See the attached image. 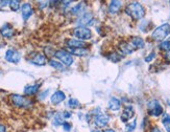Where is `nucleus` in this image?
Here are the masks:
<instances>
[{
  "label": "nucleus",
  "mask_w": 170,
  "mask_h": 132,
  "mask_svg": "<svg viewBox=\"0 0 170 132\" xmlns=\"http://www.w3.org/2000/svg\"><path fill=\"white\" fill-rule=\"evenodd\" d=\"M125 12L134 20H140L145 16V10L139 2H132L125 8Z\"/></svg>",
  "instance_id": "1"
},
{
  "label": "nucleus",
  "mask_w": 170,
  "mask_h": 132,
  "mask_svg": "<svg viewBox=\"0 0 170 132\" xmlns=\"http://www.w3.org/2000/svg\"><path fill=\"white\" fill-rule=\"evenodd\" d=\"M170 34V24L169 23H164L160 25L159 27H157L152 33V39L155 41H163Z\"/></svg>",
  "instance_id": "2"
},
{
  "label": "nucleus",
  "mask_w": 170,
  "mask_h": 132,
  "mask_svg": "<svg viewBox=\"0 0 170 132\" xmlns=\"http://www.w3.org/2000/svg\"><path fill=\"white\" fill-rule=\"evenodd\" d=\"M11 101L14 106L18 108H27L33 104V102L29 99H27L24 96H20V94H11Z\"/></svg>",
  "instance_id": "3"
},
{
  "label": "nucleus",
  "mask_w": 170,
  "mask_h": 132,
  "mask_svg": "<svg viewBox=\"0 0 170 132\" xmlns=\"http://www.w3.org/2000/svg\"><path fill=\"white\" fill-rule=\"evenodd\" d=\"M54 57L59 59L62 64H64L66 66H70L72 65V63H73V57H72V54L67 50H59L54 51Z\"/></svg>",
  "instance_id": "4"
},
{
  "label": "nucleus",
  "mask_w": 170,
  "mask_h": 132,
  "mask_svg": "<svg viewBox=\"0 0 170 132\" xmlns=\"http://www.w3.org/2000/svg\"><path fill=\"white\" fill-rule=\"evenodd\" d=\"M148 113L152 116H160L163 113V107L158 100H151L147 104Z\"/></svg>",
  "instance_id": "5"
},
{
  "label": "nucleus",
  "mask_w": 170,
  "mask_h": 132,
  "mask_svg": "<svg viewBox=\"0 0 170 132\" xmlns=\"http://www.w3.org/2000/svg\"><path fill=\"white\" fill-rule=\"evenodd\" d=\"M73 35L75 36V37H77V38H78V40L85 41V40L91 39L92 33H91L90 28L78 26V27H76L75 30L73 31Z\"/></svg>",
  "instance_id": "6"
},
{
  "label": "nucleus",
  "mask_w": 170,
  "mask_h": 132,
  "mask_svg": "<svg viewBox=\"0 0 170 132\" xmlns=\"http://www.w3.org/2000/svg\"><path fill=\"white\" fill-rule=\"evenodd\" d=\"M5 60L10 63H13V64H18L21 60V56H20L19 51L14 50V48H10V50H7L4 56Z\"/></svg>",
  "instance_id": "7"
},
{
  "label": "nucleus",
  "mask_w": 170,
  "mask_h": 132,
  "mask_svg": "<svg viewBox=\"0 0 170 132\" xmlns=\"http://www.w3.org/2000/svg\"><path fill=\"white\" fill-rule=\"evenodd\" d=\"M29 62L33 63V64H34V65L42 66V65L46 64V62H47V59H46V56H44L43 54L37 53V54H34L33 58H30Z\"/></svg>",
  "instance_id": "8"
},
{
  "label": "nucleus",
  "mask_w": 170,
  "mask_h": 132,
  "mask_svg": "<svg viewBox=\"0 0 170 132\" xmlns=\"http://www.w3.org/2000/svg\"><path fill=\"white\" fill-rule=\"evenodd\" d=\"M66 99V94L64 93V91L62 90H57L50 97V101L53 105H59L60 103H62L63 101H65Z\"/></svg>",
  "instance_id": "9"
},
{
  "label": "nucleus",
  "mask_w": 170,
  "mask_h": 132,
  "mask_svg": "<svg viewBox=\"0 0 170 132\" xmlns=\"http://www.w3.org/2000/svg\"><path fill=\"white\" fill-rule=\"evenodd\" d=\"M66 45L69 48H85L87 46V43L82 40H75V39H68L66 41Z\"/></svg>",
  "instance_id": "10"
},
{
  "label": "nucleus",
  "mask_w": 170,
  "mask_h": 132,
  "mask_svg": "<svg viewBox=\"0 0 170 132\" xmlns=\"http://www.w3.org/2000/svg\"><path fill=\"white\" fill-rule=\"evenodd\" d=\"M33 13H34V10H33V7H31V5L30 3H24V4H22V7H21V15H22V18L24 21H27L28 18L33 15Z\"/></svg>",
  "instance_id": "11"
},
{
  "label": "nucleus",
  "mask_w": 170,
  "mask_h": 132,
  "mask_svg": "<svg viewBox=\"0 0 170 132\" xmlns=\"http://www.w3.org/2000/svg\"><path fill=\"white\" fill-rule=\"evenodd\" d=\"M134 109H132V106H126L124 108V110H123L122 114H121V120H122L123 123H128V120H131L132 116H134Z\"/></svg>",
  "instance_id": "12"
},
{
  "label": "nucleus",
  "mask_w": 170,
  "mask_h": 132,
  "mask_svg": "<svg viewBox=\"0 0 170 132\" xmlns=\"http://www.w3.org/2000/svg\"><path fill=\"white\" fill-rule=\"evenodd\" d=\"M109 120H110V116L108 114H99L95 117V124L98 127H105L108 125Z\"/></svg>",
  "instance_id": "13"
},
{
  "label": "nucleus",
  "mask_w": 170,
  "mask_h": 132,
  "mask_svg": "<svg viewBox=\"0 0 170 132\" xmlns=\"http://www.w3.org/2000/svg\"><path fill=\"white\" fill-rule=\"evenodd\" d=\"M0 34H1V36L4 37V38H11L14 35V28L11 24L7 23L1 27Z\"/></svg>",
  "instance_id": "14"
},
{
  "label": "nucleus",
  "mask_w": 170,
  "mask_h": 132,
  "mask_svg": "<svg viewBox=\"0 0 170 132\" xmlns=\"http://www.w3.org/2000/svg\"><path fill=\"white\" fill-rule=\"evenodd\" d=\"M93 20V16L91 13H86L77 20V23H78L82 27H85V25H89V23Z\"/></svg>",
  "instance_id": "15"
},
{
  "label": "nucleus",
  "mask_w": 170,
  "mask_h": 132,
  "mask_svg": "<svg viewBox=\"0 0 170 132\" xmlns=\"http://www.w3.org/2000/svg\"><path fill=\"white\" fill-rule=\"evenodd\" d=\"M108 107L111 109V110L113 111H117L119 110L120 107H121V102L120 100H118L117 97H111L110 100H109V103H108Z\"/></svg>",
  "instance_id": "16"
},
{
  "label": "nucleus",
  "mask_w": 170,
  "mask_h": 132,
  "mask_svg": "<svg viewBox=\"0 0 170 132\" xmlns=\"http://www.w3.org/2000/svg\"><path fill=\"white\" fill-rule=\"evenodd\" d=\"M119 50L122 54H131L132 51H134V47L132 46L131 43H128V42H121L119 44Z\"/></svg>",
  "instance_id": "17"
},
{
  "label": "nucleus",
  "mask_w": 170,
  "mask_h": 132,
  "mask_svg": "<svg viewBox=\"0 0 170 132\" xmlns=\"http://www.w3.org/2000/svg\"><path fill=\"white\" fill-rule=\"evenodd\" d=\"M131 44L134 50H140L144 47V40L140 37H132L131 39Z\"/></svg>",
  "instance_id": "18"
},
{
  "label": "nucleus",
  "mask_w": 170,
  "mask_h": 132,
  "mask_svg": "<svg viewBox=\"0 0 170 132\" xmlns=\"http://www.w3.org/2000/svg\"><path fill=\"white\" fill-rule=\"evenodd\" d=\"M121 5H122L121 1H118V0L111 1L110 4H109V12H110V14H117L121 8Z\"/></svg>",
  "instance_id": "19"
},
{
  "label": "nucleus",
  "mask_w": 170,
  "mask_h": 132,
  "mask_svg": "<svg viewBox=\"0 0 170 132\" xmlns=\"http://www.w3.org/2000/svg\"><path fill=\"white\" fill-rule=\"evenodd\" d=\"M39 90V85L38 84H34V85H27L24 88V93L26 96H34L38 92Z\"/></svg>",
  "instance_id": "20"
},
{
  "label": "nucleus",
  "mask_w": 170,
  "mask_h": 132,
  "mask_svg": "<svg viewBox=\"0 0 170 132\" xmlns=\"http://www.w3.org/2000/svg\"><path fill=\"white\" fill-rule=\"evenodd\" d=\"M69 53L72 54H76V56H87L89 54V50H86V48H69Z\"/></svg>",
  "instance_id": "21"
},
{
  "label": "nucleus",
  "mask_w": 170,
  "mask_h": 132,
  "mask_svg": "<svg viewBox=\"0 0 170 132\" xmlns=\"http://www.w3.org/2000/svg\"><path fill=\"white\" fill-rule=\"evenodd\" d=\"M162 123H163V126L164 128L166 129L167 132H170V116L169 114L165 113L162 119Z\"/></svg>",
  "instance_id": "22"
},
{
  "label": "nucleus",
  "mask_w": 170,
  "mask_h": 132,
  "mask_svg": "<svg viewBox=\"0 0 170 132\" xmlns=\"http://www.w3.org/2000/svg\"><path fill=\"white\" fill-rule=\"evenodd\" d=\"M49 65L52 66L54 69L63 71L64 70V64H62L60 62H57L56 60H49Z\"/></svg>",
  "instance_id": "23"
},
{
  "label": "nucleus",
  "mask_w": 170,
  "mask_h": 132,
  "mask_svg": "<svg viewBox=\"0 0 170 132\" xmlns=\"http://www.w3.org/2000/svg\"><path fill=\"white\" fill-rule=\"evenodd\" d=\"M64 117H63L62 114H60V113H56V116H54V119H53V125L54 126H60V125H62L64 124Z\"/></svg>",
  "instance_id": "24"
},
{
  "label": "nucleus",
  "mask_w": 170,
  "mask_h": 132,
  "mask_svg": "<svg viewBox=\"0 0 170 132\" xmlns=\"http://www.w3.org/2000/svg\"><path fill=\"white\" fill-rule=\"evenodd\" d=\"M108 59H109V60H111L112 62L117 63V62H119L121 59H122V56L118 54L117 53H111V54L108 56Z\"/></svg>",
  "instance_id": "25"
},
{
  "label": "nucleus",
  "mask_w": 170,
  "mask_h": 132,
  "mask_svg": "<svg viewBox=\"0 0 170 132\" xmlns=\"http://www.w3.org/2000/svg\"><path fill=\"white\" fill-rule=\"evenodd\" d=\"M10 7L11 11H14V12H17V11H19L20 8V1L19 0H13V1H10Z\"/></svg>",
  "instance_id": "26"
},
{
  "label": "nucleus",
  "mask_w": 170,
  "mask_h": 132,
  "mask_svg": "<svg viewBox=\"0 0 170 132\" xmlns=\"http://www.w3.org/2000/svg\"><path fill=\"white\" fill-rule=\"evenodd\" d=\"M160 50L166 51H169L170 50V40H167V41H163L162 43L160 44Z\"/></svg>",
  "instance_id": "27"
},
{
  "label": "nucleus",
  "mask_w": 170,
  "mask_h": 132,
  "mask_svg": "<svg viewBox=\"0 0 170 132\" xmlns=\"http://www.w3.org/2000/svg\"><path fill=\"white\" fill-rule=\"evenodd\" d=\"M79 102H78V100H76V99H70L68 101V106L70 108L72 109H74V108H77V107H79Z\"/></svg>",
  "instance_id": "28"
},
{
  "label": "nucleus",
  "mask_w": 170,
  "mask_h": 132,
  "mask_svg": "<svg viewBox=\"0 0 170 132\" xmlns=\"http://www.w3.org/2000/svg\"><path fill=\"white\" fill-rule=\"evenodd\" d=\"M83 10V3H78V4H76L74 7H72L71 13L74 14V15H76V14H79Z\"/></svg>",
  "instance_id": "29"
},
{
  "label": "nucleus",
  "mask_w": 170,
  "mask_h": 132,
  "mask_svg": "<svg viewBox=\"0 0 170 132\" xmlns=\"http://www.w3.org/2000/svg\"><path fill=\"white\" fill-rule=\"evenodd\" d=\"M136 125H137V122H136V120H134L131 123V124H128L126 125V132H132L134 131V129L136 128Z\"/></svg>",
  "instance_id": "30"
},
{
  "label": "nucleus",
  "mask_w": 170,
  "mask_h": 132,
  "mask_svg": "<svg viewBox=\"0 0 170 132\" xmlns=\"http://www.w3.org/2000/svg\"><path fill=\"white\" fill-rule=\"evenodd\" d=\"M71 124L70 123H68V122H65L64 124H63V129H64V130L66 131V132H69L71 130Z\"/></svg>",
  "instance_id": "31"
},
{
  "label": "nucleus",
  "mask_w": 170,
  "mask_h": 132,
  "mask_svg": "<svg viewBox=\"0 0 170 132\" xmlns=\"http://www.w3.org/2000/svg\"><path fill=\"white\" fill-rule=\"evenodd\" d=\"M154 57H155V54H154V53H150V54H149L148 56L145 58V62H151L152 60L154 59Z\"/></svg>",
  "instance_id": "32"
},
{
  "label": "nucleus",
  "mask_w": 170,
  "mask_h": 132,
  "mask_svg": "<svg viewBox=\"0 0 170 132\" xmlns=\"http://www.w3.org/2000/svg\"><path fill=\"white\" fill-rule=\"evenodd\" d=\"M62 116H63V117H64V119H69V117H71V113L68 112V111H64Z\"/></svg>",
  "instance_id": "33"
},
{
  "label": "nucleus",
  "mask_w": 170,
  "mask_h": 132,
  "mask_svg": "<svg viewBox=\"0 0 170 132\" xmlns=\"http://www.w3.org/2000/svg\"><path fill=\"white\" fill-rule=\"evenodd\" d=\"M165 59H166V61L168 62V63H170V50L169 51H166L165 53Z\"/></svg>",
  "instance_id": "34"
},
{
  "label": "nucleus",
  "mask_w": 170,
  "mask_h": 132,
  "mask_svg": "<svg viewBox=\"0 0 170 132\" xmlns=\"http://www.w3.org/2000/svg\"><path fill=\"white\" fill-rule=\"evenodd\" d=\"M48 92H49V90H46V91H44V92H43V93H41V97H40V99H41V100H43V99H44V97H46V94H48Z\"/></svg>",
  "instance_id": "35"
},
{
  "label": "nucleus",
  "mask_w": 170,
  "mask_h": 132,
  "mask_svg": "<svg viewBox=\"0 0 170 132\" xmlns=\"http://www.w3.org/2000/svg\"><path fill=\"white\" fill-rule=\"evenodd\" d=\"M0 132H7V127L4 125L0 124Z\"/></svg>",
  "instance_id": "36"
},
{
  "label": "nucleus",
  "mask_w": 170,
  "mask_h": 132,
  "mask_svg": "<svg viewBox=\"0 0 170 132\" xmlns=\"http://www.w3.org/2000/svg\"><path fill=\"white\" fill-rule=\"evenodd\" d=\"M47 3H48V2H39L40 7H41V8H43L44 7H47Z\"/></svg>",
  "instance_id": "37"
},
{
  "label": "nucleus",
  "mask_w": 170,
  "mask_h": 132,
  "mask_svg": "<svg viewBox=\"0 0 170 132\" xmlns=\"http://www.w3.org/2000/svg\"><path fill=\"white\" fill-rule=\"evenodd\" d=\"M150 132H161V130H160V129L158 128V127H154V128L151 129V131H150Z\"/></svg>",
  "instance_id": "38"
},
{
  "label": "nucleus",
  "mask_w": 170,
  "mask_h": 132,
  "mask_svg": "<svg viewBox=\"0 0 170 132\" xmlns=\"http://www.w3.org/2000/svg\"><path fill=\"white\" fill-rule=\"evenodd\" d=\"M103 132H116V131H115L114 129H111L110 128V129H105V130L103 131Z\"/></svg>",
  "instance_id": "39"
},
{
  "label": "nucleus",
  "mask_w": 170,
  "mask_h": 132,
  "mask_svg": "<svg viewBox=\"0 0 170 132\" xmlns=\"http://www.w3.org/2000/svg\"><path fill=\"white\" fill-rule=\"evenodd\" d=\"M92 132H102V131H100L99 129H94V130H92Z\"/></svg>",
  "instance_id": "40"
}]
</instances>
